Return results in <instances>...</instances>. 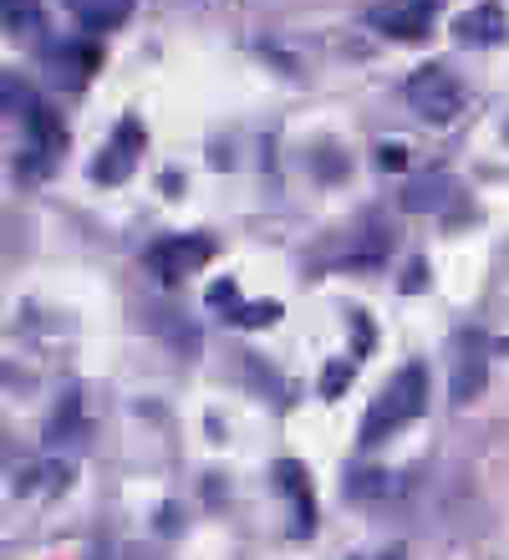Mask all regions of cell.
<instances>
[{
    "instance_id": "obj_8",
    "label": "cell",
    "mask_w": 509,
    "mask_h": 560,
    "mask_svg": "<svg viewBox=\"0 0 509 560\" xmlns=\"http://www.w3.org/2000/svg\"><path fill=\"white\" fill-rule=\"evenodd\" d=\"M433 15H438V0H393V5L367 11V26L387 31L397 42H423L428 26H433Z\"/></svg>"
},
{
    "instance_id": "obj_5",
    "label": "cell",
    "mask_w": 509,
    "mask_h": 560,
    "mask_svg": "<svg viewBox=\"0 0 509 560\" xmlns=\"http://www.w3.org/2000/svg\"><path fill=\"white\" fill-rule=\"evenodd\" d=\"M484 383H489V341H484V331H459V337H453L449 398L459 402V408H468V402L484 393Z\"/></svg>"
},
{
    "instance_id": "obj_9",
    "label": "cell",
    "mask_w": 509,
    "mask_h": 560,
    "mask_svg": "<svg viewBox=\"0 0 509 560\" xmlns=\"http://www.w3.org/2000/svg\"><path fill=\"white\" fill-rule=\"evenodd\" d=\"M276 489L296 504V535L316 530V494H311V474H305V464L280 458V464H276Z\"/></svg>"
},
{
    "instance_id": "obj_10",
    "label": "cell",
    "mask_w": 509,
    "mask_h": 560,
    "mask_svg": "<svg viewBox=\"0 0 509 560\" xmlns=\"http://www.w3.org/2000/svg\"><path fill=\"white\" fill-rule=\"evenodd\" d=\"M453 36L464 46H495L509 36V21L505 11H499V0H484V5H474V11H464L459 21H453Z\"/></svg>"
},
{
    "instance_id": "obj_1",
    "label": "cell",
    "mask_w": 509,
    "mask_h": 560,
    "mask_svg": "<svg viewBox=\"0 0 509 560\" xmlns=\"http://www.w3.org/2000/svg\"><path fill=\"white\" fill-rule=\"evenodd\" d=\"M423 408H428V368H423V362H407L393 383L372 398L362 428H357V443H362V448H378V443H387L403 423H413Z\"/></svg>"
},
{
    "instance_id": "obj_12",
    "label": "cell",
    "mask_w": 509,
    "mask_h": 560,
    "mask_svg": "<svg viewBox=\"0 0 509 560\" xmlns=\"http://www.w3.org/2000/svg\"><path fill=\"white\" fill-rule=\"evenodd\" d=\"M449 199H464V189H459L449 174L413 178V184L403 189V209H407V214H433V209H449Z\"/></svg>"
},
{
    "instance_id": "obj_11",
    "label": "cell",
    "mask_w": 509,
    "mask_h": 560,
    "mask_svg": "<svg viewBox=\"0 0 509 560\" xmlns=\"http://www.w3.org/2000/svg\"><path fill=\"white\" fill-rule=\"evenodd\" d=\"M61 5L72 11V21L88 31V36H107V31H117L128 21L138 0H61Z\"/></svg>"
},
{
    "instance_id": "obj_16",
    "label": "cell",
    "mask_w": 509,
    "mask_h": 560,
    "mask_svg": "<svg viewBox=\"0 0 509 560\" xmlns=\"http://www.w3.org/2000/svg\"><path fill=\"white\" fill-rule=\"evenodd\" d=\"M77 433H82V398L67 393L61 408L51 413V423H46V443H67V439H77Z\"/></svg>"
},
{
    "instance_id": "obj_13",
    "label": "cell",
    "mask_w": 509,
    "mask_h": 560,
    "mask_svg": "<svg viewBox=\"0 0 509 560\" xmlns=\"http://www.w3.org/2000/svg\"><path fill=\"white\" fill-rule=\"evenodd\" d=\"M387 245H393V235H387L382 224H367L362 240H351V245H347V260H342V266H351V270L382 266V260H387Z\"/></svg>"
},
{
    "instance_id": "obj_15",
    "label": "cell",
    "mask_w": 509,
    "mask_h": 560,
    "mask_svg": "<svg viewBox=\"0 0 509 560\" xmlns=\"http://www.w3.org/2000/svg\"><path fill=\"white\" fill-rule=\"evenodd\" d=\"M36 485L67 489V485H72V469H67V464H57V458H46V464H31V469L15 474V489H21V494H31Z\"/></svg>"
},
{
    "instance_id": "obj_21",
    "label": "cell",
    "mask_w": 509,
    "mask_h": 560,
    "mask_svg": "<svg viewBox=\"0 0 509 560\" xmlns=\"http://www.w3.org/2000/svg\"><path fill=\"white\" fill-rule=\"evenodd\" d=\"M209 306H215V311H224V316H230V311L240 306V285H234L230 276H224V280H215V285H209Z\"/></svg>"
},
{
    "instance_id": "obj_19",
    "label": "cell",
    "mask_w": 509,
    "mask_h": 560,
    "mask_svg": "<svg viewBox=\"0 0 509 560\" xmlns=\"http://www.w3.org/2000/svg\"><path fill=\"white\" fill-rule=\"evenodd\" d=\"M351 377H357V368H351L347 357L326 362V372H321V398H342V393L351 387Z\"/></svg>"
},
{
    "instance_id": "obj_17",
    "label": "cell",
    "mask_w": 509,
    "mask_h": 560,
    "mask_svg": "<svg viewBox=\"0 0 509 560\" xmlns=\"http://www.w3.org/2000/svg\"><path fill=\"white\" fill-rule=\"evenodd\" d=\"M224 322L245 326V331H255V326H270V322H280V301H240V306H234Z\"/></svg>"
},
{
    "instance_id": "obj_18",
    "label": "cell",
    "mask_w": 509,
    "mask_h": 560,
    "mask_svg": "<svg viewBox=\"0 0 509 560\" xmlns=\"http://www.w3.org/2000/svg\"><path fill=\"white\" fill-rule=\"evenodd\" d=\"M387 485H393V479H387V469H357L347 479V494H351V500H382V494H387Z\"/></svg>"
},
{
    "instance_id": "obj_3",
    "label": "cell",
    "mask_w": 509,
    "mask_h": 560,
    "mask_svg": "<svg viewBox=\"0 0 509 560\" xmlns=\"http://www.w3.org/2000/svg\"><path fill=\"white\" fill-rule=\"evenodd\" d=\"M21 122H26V153H21L15 168H21V178H46L57 168L61 153H67V128H61V118L46 103H36Z\"/></svg>"
},
{
    "instance_id": "obj_14",
    "label": "cell",
    "mask_w": 509,
    "mask_h": 560,
    "mask_svg": "<svg viewBox=\"0 0 509 560\" xmlns=\"http://www.w3.org/2000/svg\"><path fill=\"white\" fill-rule=\"evenodd\" d=\"M0 5H5V36H15V42H31L46 31L36 0H0Z\"/></svg>"
},
{
    "instance_id": "obj_6",
    "label": "cell",
    "mask_w": 509,
    "mask_h": 560,
    "mask_svg": "<svg viewBox=\"0 0 509 560\" xmlns=\"http://www.w3.org/2000/svg\"><path fill=\"white\" fill-rule=\"evenodd\" d=\"M97 61H102V51L92 46V36H67V42L42 46V67L61 88H88V77L97 72Z\"/></svg>"
},
{
    "instance_id": "obj_25",
    "label": "cell",
    "mask_w": 509,
    "mask_h": 560,
    "mask_svg": "<svg viewBox=\"0 0 509 560\" xmlns=\"http://www.w3.org/2000/svg\"><path fill=\"white\" fill-rule=\"evenodd\" d=\"M505 138H509V122H505Z\"/></svg>"
},
{
    "instance_id": "obj_2",
    "label": "cell",
    "mask_w": 509,
    "mask_h": 560,
    "mask_svg": "<svg viewBox=\"0 0 509 560\" xmlns=\"http://www.w3.org/2000/svg\"><path fill=\"white\" fill-rule=\"evenodd\" d=\"M403 97H407V107H413L418 118L438 122V128L464 113V88H459V77H453L449 67H418V72L407 77Z\"/></svg>"
},
{
    "instance_id": "obj_7",
    "label": "cell",
    "mask_w": 509,
    "mask_h": 560,
    "mask_svg": "<svg viewBox=\"0 0 509 560\" xmlns=\"http://www.w3.org/2000/svg\"><path fill=\"white\" fill-rule=\"evenodd\" d=\"M138 159H143V122L123 118L113 128V143L102 148L97 163H92V178H97V184H128Z\"/></svg>"
},
{
    "instance_id": "obj_22",
    "label": "cell",
    "mask_w": 509,
    "mask_h": 560,
    "mask_svg": "<svg viewBox=\"0 0 509 560\" xmlns=\"http://www.w3.org/2000/svg\"><path fill=\"white\" fill-rule=\"evenodd\" d=\"M378 163L397 174V168H407V148H403V143H382V148H378Z\"/></svg>"
},
{
    "instance_id": "obj_23",
    "label": "cell",
    "mask_w": 509,
    "mask_h": 560,
    "mask_svg": "<svg viewBox=\"0 0 509 560\" xmlns=\"http://www.w3.org/2000/svg\"><path fill=\"white\" fill-rule=\"evenodd\" d=\"M423 280H428V266H423V260H413V266H407V276H403V291L407 295L423 291Z\"/></svg>"
},
{
    "instance_id": "obj_24",
    "label": "cell",
    "mask_w": 509,
    "mask_h": 560,
    "mask_svg": "<svg viewBox=\"0 0 509 560\" xmlns=\"http://www.w3.org/2000/svg\"><path fill=\"white\" fill-rule=\"evenodd\" d=\"M382 560H403V550H387V556H382Z\"/></svg>"
},
{
    "instance_id": "obj_20",
    "label": "cell",
    "mask_w": 509,
    "mask_h": 560,
    "mask_svg": "<svg viewBox=\"0 0 509 560\" xmlns=\"http://www.w3.org/2000/svg\"><path fill=\"white\" fill-rule=\"evenodd\" d=\"M31 107H36L31 88H26V82H21L15 72H5V113H11V118H26Z\"/></svg>"
},
{
    "instance_id": "obj_4",
    "label": "cell",
    "mask_w": 509,
    "mask_h": 560,
    "mask_svg": "<svg viewBox=\"0 0 509 560\" xmlns=\"http://www.w3.org/2000/svg\"><path fill=\"white\" fill-rule=\"evenodd\" d=\"M209 260H215V240L209 235H163V240H153L143 255V266L159 280H169V285L194 276V270L209 266Z\"/></svg>"
}]
</instances>
